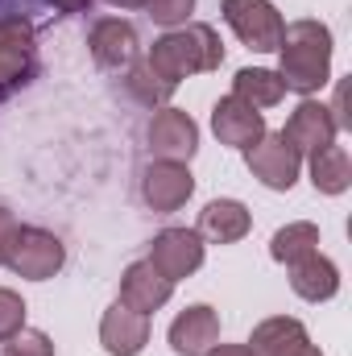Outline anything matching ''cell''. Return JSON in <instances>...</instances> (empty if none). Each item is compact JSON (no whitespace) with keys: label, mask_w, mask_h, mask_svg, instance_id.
I'll return each instance as SVG.
<instances>
[{"label":"cell","mask_w":352,"mask_h":356,"mask_svg":"<svg viewBox=\"0 0 352 356\" xmlns=\"http://www.w3.org/2000/svg\"><path fill=\"white\" fill-rule=\"evenodd\" d=\"M282 88L298 91V95H311L332 79V33L328 25L319 21H290L282 29Z\"/></svg>","instance_id":"cell-1"},{"label":"cell","mask_w":352,"mask_h":356,"mask_svg":"<svg viewBox=\"0 0 352 356\" xmlns=\"http://www.w3.org/2000/svg\"><path fill=\"white\" fill-rule=\"evenodd\" d=\"M158 79H166L170 88H178L186 75H203V71H216L224 63V46L216 38L211 25H182V29H170L154 42L150 58Z\"/></svg>","instance_id":"cell-2"},{"label":"cell","mask_w":352,"mask_h":356,"mask_svg":"<svg viewBox=\"0 0 352 356\" xmlns=\"http://www.w3.org/2000/svg\"><path fill=\"white\" fill-rule=\"evenodd\" d=\"M54 4H58L63 13H79V8H88L91 0H54Z\"/></svg>","instance_id":"cell-28"},{"label":"cell","mask_w":352,"mask_h":356,"mask_svg":"<svg viewBox=\"0 0 352 356\" xmlns=\"http://www.w3.org/2000/svg\"><path fill=\"white\" fill-rule=\"evenodd\" d=\"M33 75V25L25 17H0V99Z\"/></svg>","instance_id":"cell-4"},{"label":"cell","mask_w":352,"mask_h":356,"mask_svg":"<svg viewBox=\"0 0 352 356\" xmlns=\"http://www.w3.org/2000/svg\"><path fill=\"white\" fill-rule=\"evenodd\" d=\"M67 261V249L54 232H42V228H21L17 245H13V257H8V269L29 277V282H46L54 277Z\"/></svg>","instance_id":"cell-6"},{"label":"cell","mask_w":352,"mask_h":356,"mask_svg":"<svg viewBox=\"0 0 352 356\" xmlns=\"http://www.w3.org/2000/svg\"><path fill=\"white\" fill-rule=\"evenodd\" d=\"M108 4H116V8H145L150 0H108Z\"/></svg>","instance_id":"cell-29"},{"label":"cell","mask_w":352,"mask_h":356,"mask_svg":"<svg viewBox=\"0 0 352 356\" xmlns=\"http://www.w3.org/2000/svg\"><path fill=\"white\" fill-rule=\"evenodd\" d=\"M4 356H54V344L46 332H33V327H21L17 336L4 340Z\"/></svg>","instance_id":"cell-23"},{"label":"cell","mask_w":352,"mask_h":356,"mask_svg":"<svg viewBox=\"0 0 352 356\" xmlns=\"http://www.w3.org/2000/svg\"><path fill=\"white\" fill-rule=\"evenodd\" d=\"M150 340V315L129 311L125 302H116L112 311H104L99 323V344L108 356H137Z\"/></svg>","instance_id":"cell-12"},{"label":"cell","mask_w":352,"mask_h":356,"mask_svg":"<svg viewBox=\"0 0 352 356\" xmlns=\"http://www.w3.org/2000/svg\"><path fill=\"white\" fill-rule=\"evenodd\" d=\"M203 356H253L249 344H211Z\"/></svg>","instance_id":"cell-27"},{"label":"cell","mask_w":352,"mask_h":356,"mask_svg":"<svg viewBox=\"0 0 352 356\" xmlns=\"http://www.w3.org/2000/svg\"><path fill=\"white\" fill-rule=\"evenodd\" d=\"M88 46H91V58L104 71H120V67H133L137 63V33H133L129 21H116V17L99 21L91 29Z\"/></svg>","instance_id":"cell-14"},{"label":"cell","mask_w":352,"mask_h":356,"mask_svg":"<svg viewBox=\"0 0 352 356\" xmlns=\"http://www.w3.org/2000/svg\"><path fill=\"white\" fill-rule=\"evenodd\" d=\"M303 344H311L307 340V327L298 319H286V315L265 319L262 327H253V336H249L253 356H290V353H298Z\"/></svg>","instance_id":"cell-18"},{"label":"cell","mask_w":352,"mask_h":356,"mask_svg":"<svg viewBox=\"0 0 352 356\" xmlns=\"http://www.w3.org/2000/svg\"><path fill=\"white\" fill-rule=\"evenodd\" d=\"M224 21L249 50H262V54L278 50L282 29H286L282 13L269 0H224Z\"/></svg>","instance_id":"cell-3"},{"label":"cell","mask_w":352,"mask_h":356,"mask_svg":"<svg viewBox=\"0 0 352 356\" xmlns=\"http://www.w3.org/2000/svg\"><path fill=\"white\" fill-rule=\"evenodd\" d=\"M290 286H294V294L307 298V302H328V298H336V290H340V269L315 249V253L290 261Z\"/></svg>","instance_id":"cell-16"},{"label":"cell","mask_w":352,"mask_h":356,"mask_svg":"<svg viewBox=\"0 0 352 356\" xmlns=\"http://www.w3.org/2000/svg\"><path fill=\"white\" fill-rule=\"evenodd\" d=\"M211 129L224 145H237V149H249L253 141H262L265 133V116L257 108H249L245 99L237 95H224L216 108H211Z\"/></svg>","instance_id":"cell-10"},{"label":"cell","mask_w":352,"mask_h":356,"mask_svg":"<svg viewBox=\"0 0 352 356\" xmlns=\"http://www.w3.org/2000/svg\"><path fill=\"white\" fill-rule=\"evenodd\" d=\"M336 133H340V124H336L332 108H323V104H315V99H303V104L290 112V120H286V129H282V141H286L294 154H315V149L332 145Z\"/></svg>","instance_id":"cell-8"},{"label":"cell","mask_w":352,"mask_h":356,"mask_svg":"<svg viewBox=\"0 0 352 356\" xmlns=\"http://www.w3.org/2000/svg\"><path fill=\"white\" fill-rule=\"evenodd\" d=\"M21 327H25V302H21V294L0 286V344L8 336H17Z\"/></svg>","instance_id":"cell-24"},{"label":"cell","mask_w":352,"mask_h":356,"mask_svg":"<svg viewBox=\"0 0 352 356\" xmlns=\"http://www.w3.org/2000/svg\"><path fill=\"white\" fill-rule=\"evenodd\" d=\"M315 249H319V228L307 224V220L278 228L273 241H269V253H273V261H282V266H290V261H298V257H307V253H315Z\"/></svg>","instance_id":"cell-21"},{"label":"cell","mask_w":352,"mask_h":356,"mask_svg":"<svg viewBox=\"0 0 352 356\" xmlns=\"http://www.w3.org/2000/svg\"><path fill=\"white\" fill-rule=\"evenodd\" d=\"M195 191V178L182 162H154L141 178V195L154 211H178Z\"/></svg>","instance_id":"cell-13"},{"label":"cell","mask_w":352,"mask_h":356,"mask_svg":"<svg viewBox=\"0 0 352 356\" xmlns=\"http://www.w3.org/2000/svg\"><path fill=\"white\" fill-rule=\"evenodd\" d=\"M245 162H249L253 178H262L269 191H290L303 170V154H294L282 141V133H262V141H253L245 149Z\"/></svg>","instance_id":"cell-5"},{"label":"cell","mask_w":352,"mask_h":356,"mask_svg":"<svg viewBox=\"0 0 352 356\" xmlns=\"http://www.w3.org/2000/svg\"><path fill=\"white\" fill-rule=\"evenodd\" d=\"M17 236H21V220H17L13 211H4V207H0V266H8Z\"/></svg>","instance_id":"cell-26"},{"label":"cell","mask_w":352,"mask_h":356,"mask_svg":"<svg viewBox=\"0 0 352 356\" xmlns=\"http://www.w3.org/2000/svg\"><path fill=\"white\" fill-rule=\"evenodd\" d=\"M125 88H129V95H137L145 108H158V104H166L170 99V83L166 79H158L154 75V67L150 63H133L129 67V79H125Z\"/></svg>","instance_id":"cell-22"},{"label":"cell","mask_w":352,"mask_h":356,"mask_svg":"<svg viewBox=\"0 0 352 356\" xmlns=\"http://www.w3.org/2000/svg\"><path fill=\"white\" fill-rule=\"evenodd\" d=\"M232 95L237 99H245L249 108H273V104H282V79H278V71H265V67H245V71H237V79H232Z\"/></svg>","instance_id":"cell-20"},{"label":"cell","mask_w":352,"mask_h":356,"mask_svg":"<svg viewBox=\"0 0 352 356\" xmlns=\"http://www.w3.org/2000/svg\"><path fill=\"white\" fill-rule=\"evenodd\" d=\"M211 344H220V315L211 307H186L170 323V348L178 356H203Z\"/></svg>","instance_id":"cell-15"},{"label":"cell","mask_w":352,"mask_h":356,"mask_svg":"<svg viewBox=\"0 0 352 356\" xmlns=\"http://www.w3.org/2000/svg\"><path fill=\"white\" fill-rule=\"evenodd\" d=\"M145 261L158 269L162 277H170V282L191 277L195 269L203 266V236L195 228H166V232L154 236Z\"/></svg>","instance_id":"cell-7"},{"label":"cell","mask_w":352,"mask_h":356,"mask_svg":"<svg viewBox=\"0 0 352 356\" xmlns=\"http://www.w3.org/2000/svg\"><path fill=\"white\" fill-rule=\"evenodd\" d=\"M150 149L158 162H191L199 149V124L178 108H162L150 120Z\"/></svg>","instance_id":"cell-9"},{"label":"cell","mask_w":352,"mask_h":356,"mask_svg":"<svg viewBox=\"0 0 352 356\" xmlns=\"http://www.w3.org/2000/svg\"><path fill=\"white\" fill-rule=\"evenodd\" d=\"M175 294V282L162 277L150 261H133L120 277V302L129 311H141V315H154L158 307H166Z\"/></svg>","instance_id":"cell-11"},{"label":"cell","mask_w":352,"mask_h":356,"mask_svg":"<svg viewBox=\"0 0 352 356\" xmlns=\"http://www.w3.org/2000/svg\"><path fill=\"white\" fill-rule=\"evenodd\" d=\"M290 356H323V353H319V348H315V344H303V348H298V353H290Z\"/></svg>","instance_id":"cell-30"},{"label":"cell","mask_w":352,"mask_h":356,"mask_svg":"<svg viewBox=\"0 0 352 356\" xmlns=\"http://www.w3.org/2000/svg\"><path fill=\"white\" fill-rule=\"evenodd\" d=\"M145 8H150V17H154L158 25H166V29H175V25H182V21L191 17V8H195V0H150Z\"/></svg>","instance_id":"cell-25"},{"label":"cell","mask_w":352,"mask_h":356,"mask_svg":"<svg viewBox=\"0 0 352 356\" xmlns=\"http://www.w3.org/2000/svg\"><path fill=\"white\" fill-rule=\"evenodd\" d=\"M253 220H249V207L237 203V199H211L203 211H199V236L216 241V245H237L241 236H249Z\"/></svg>","instance_id":"cell-17"},{"label":"cell","mask_w":352,"mask_h":356,"mask_svg":"<svg viewBox=\"0 0 352 356\" xmlns=\"http://www.w3.org/2000/svg\"><path fill=\"white\" fill-rule=\"evenodd\" d=\"M311 182H315V191H323V195H344L352 186V162H349V149L344 145H323V149H315L311 154Z\"/></svg>","instance_id":"cell-19"}]
</instances>
